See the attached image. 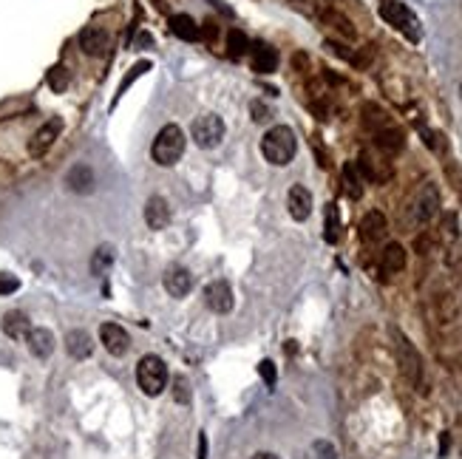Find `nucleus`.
I'll return each mask as SVG.
<instances>
[{"label":"nucleus","instance_id":"obj_1","mask_svg":"<svg viewBox=\"0 0 462 459\" xmlns=\"http://www.w3.org/2000/svg\"><path fill=\"white\" fill-rule=\"evenodd\" d=\"M261 153L270 165L275 167H283V165H290L298 153V139H295V131L287 128V125H275L264 133L261 139Z\"/></svg>","mask_w":462,"mask_h":459},{"label":"nucleus","instance_id":"obj_2","mask_svg":"<svg viewBox=\"0 0 462 459\" xmlns=\"http://www.w3.org/2000/svg\"><path fill=\"white\" fill-rule=\"evenodd\" d=\"M185 145H188L185 131H182L179 125H165V128L156 133L154 148H151L154 162H156V165H162V167L176 165V162L182 159V153H185Z\"/></svg>","mask_w":462,"mask_h":459},{"label":"nucleus","instance_id":"obj_3","mask_svg":"<svg viewBox=\"0 0 462 459\" xmlns=\"http://www.w3.org/2000/svg\"><path fill=\"white\" fill-rule=\"evenodd\" d=\"M136 383L148 397H159L167 385V366L156 355H145L136 366Z\"/></svg>","mask_w":462,"mask_h":459},{"label":"nucleus","instance_id":"obj_4","mask_svg":"<svg viewBox=\"0 0 462 459\" xmlns=\"http://www.w3.org/2000/svg\"><path fill=\"white\" fill-rule=\"evenodd\" d=\"M380 17L388 26H395L397 31H403L411 43L420 40V23H417L414 12L406 3H400V0H386V3H380Z\"/></svg>","mask_w":462,"mask_h":459},{"label":"nucleus","instance_id":"obj_5","mask_svg":"<svg viewBox=\"0 0 462 459\" xmlns=\"http://www.w3.org/2000/svg\"><path fill=\"white\" fill-rule=\"evenodd\" d=\"M190 136H193V142L204 151H213V148H219L222 145V139H224V119L216 117V114H201L193 125H190Z\"/></svg>","mask_w":462,"mask_h":459},{"label":"nucleus","instance_id":"obj_6","mask_svg":"<svg viewBox=\"0 0 462 459\" xmlns=\"http://www.w3.org/2000/svg\"><path fill=\"white\" fill-rule=\"evenodd\" d=\"M60 131H63V119L60 117H51L49 122H43L38 128V133L28 139V156H43L54 145V139L60 136Z\"/></svg>","mask_w":462,"mask_h":459},{"label":"nucleus","instance_id":"obj_7","mask_svg":"<svg viewBox=\"0 0 462 459\" xmlns=\"http://www.w3.org/2000/svg\"><path fill=\"white\" fill-rule=\"evenodd\" d=\"M437 213H440V193H437L434 185H425V187L420 190L417 201H414V219H417L420 224H429Z\"/></svg>","mask_w":462,"mask_h":459},{"label":"nucleus","instance_id":"obj_8","mask_svg":"<svg viewBox=\"0 0 462 459\" xmlns=\"http://www.w3.org/2000/svg\"><path fill=\"white\" fill-rule=\"evenodd\" d=\"M99 340L114 358H122L125 351L131 349V337H128V332L119 324H102L99 326Z\"/></svg>","mask_w":462,"mask_h":459},{"label":"nucleus","instance_id":"obj_9","mask_svg":"<svg viewBox=\"0 0 462 459\" xmlns=\"http://www.w3.org/2000/svg\"><path fill=\"white\" fill-rule=\"evenodd\" d=\"M204 301H207V306L216 312V315H227L230 309H233V290H230V284L227 281H213V284L204 290Z\"/></svg>","mask_w":462,"mask_h":459},{"label":"nucleus","instance_id":"obj_10","mask_svg":"<svg viewBox=\"0 0 462 459\" xmlns=\"http://www.w3.org/2000/svg\"><path fill=\"white\" fill-rule=\"evenodd\" d=\"M397 355H400V366H403V374L414 383V385H420V374H422V360H420V355H417V349L403 337V335H397Z\"/></svg>","mask_w":462,"mask_h":459},{"label":"nucleus","instance_id":"obj_11","mask_svg":"<svg viewBox=\"0 0 462 459\" xmlns=\"http://www.w3.org/2000/svg\"><path fill=\"white\" fill-rule=\"evenodd\" d=\"M108 43H111L108 31L99 28V26H85V28L80 31V49H83L88 57H102L105 51H108Z\"/></svg>","mask_w":462,"mask_h":459},{"label":"nucleus","instance_id":"obj_12","mask_svg":"<svg viewBox=\"0 0 462 459\" xmlns=\"http://www.w3.org/2000/svg\"><path fill=\"white\" fill-rule=\"evenodd\" d=\"M65 185H68V190L71 193H80V196H88L91 190H94V185H97V176H94V170H91V165H74L68 173H65Z\"/></svg>","mask_w":462,"mask_h":459},{"label":"nucleus","instance_id":"obj_13","mask_svg":"<svg viewBox=\"0 0 462 459\" xmlns=\"http://www.w3.org/2000/svg\"><path fill=\"white\" fill-rule=\"evenodd\" d=\"M287 210L295 222H306L312 216V193L304 185H292L287 196Z\"/></svg>","mask_w":462,"mask_h":459},{"label":"nucleus","instance_id":"obj_14","mask_svg":"<svg viewBox=\"0 0 462 459\" xmlns=\"http://www.w3.org/2000/svg\"><path fill=\"white\" fill-rule=\"evenodd\" d=\"M165 290L173 295V298H185L190 290H193V275L185 269V267H170L165 272Z\"/></svg>","mask_w":462,"mask_h":459},{"label":"nucleus","instance_id":"obj_15","mask_svg":"<svg viewBox=\"0 0 462 459\" xmlns=\"http://www.w3.org/2000/svg\"><path fill=\"white\" fill-rule=\"evenodd\" d=\"M250 60H253V72H258V74H272L278 68V51L267 43H253Z\"/></svg>","mask_w":462,"mask_h":459},{"label":"nucleus","instance_id":"obj_16","mask_svg":"<svg viewBox=\"0 0 462 459\" xmlns=\"http://www.w3.org/2000/svg\"><path fill=\"white\" fill-rule=\"evenodd\" d=\"M145 224L151 230H165L170 224V207L162 196H151L145 204Z\"/></svg>","mask_w":462,"mask_h":459},{"label":"nucleus","instance_id":"obj_17","mask_svg":"<svg viewBox=\"0 0 462 459\" xmlns=\"http://www.w3.org/2000/svg\"><path fill=\"white\" fill-rule=\"evenodd\" d=\"M386 233H388V222H386V216L380 213V210H372V213L363 216V222H361V238L363 241L374 244V241L386 238Z\"/></svg>","mask_w":462,"mask_h":459},{"label":"nucleus","instance_id":"obj_18","mask_svg":"<svg viewBox=\"0 0 462 459\" xmlns=\"http://www.w3.org/2000/svg\"><path fill=\"white\" fill-rule=\"evenodd\" d=\"M380 267H383V272H388V275L400 272V269L406 267V250H403V244H397V241L386 244V250L380 253Z\"/></svg>","mask_w":462,"mask_h":459},{"label":"nucleus","instance_id":"obj_19","mask_svg":"<svg viewBox=\"0 0 462 459\" xmlns=\"http://www.w3.org/2000/svg\"><path fill=\"white\" fill-rule=\"evenodd\" d=\"M26 340H28V349L34 358H49L54 351V335L49 329H31L26 335Z\"/></svg>","mask_w":462,"mask_h":459},{"label":"nucleus","instance_id":"obj_20","mask_svg":"<svg viewBox=\"0 0 462 459\" xmlns=\"http://www.w3.org/2000/svg\"><path fill=\"white\" fill-rule=\"evenodd\" d=\"M65 349H68V355H71V358H77V360L88 358L91 351H94L91 335H88V332H83V329H74V332H68V337H65Z\"/></svg>","mask_w":462,"mask_h":459},{"label":"nucleus","instance_id":"obj_21","mask_svg":"<svg viewBox=\"0 0 462 459\" xmlns=\"http://www.w3.org/2000/svg\"><path fill=\"white\" fill-rule=\"evenodd\" d=\"M170 31L176 34L179 40H185V43H193V40H199V26H196V20L190 17V15H173L170 17Z\"/></svg>","mask_w":462,"mask_h":459},{"label":"nucleus","instance_id":"obj_22","mask_svg":"<svg viewBox=\"0 0 462 459\" xmlns=\"http://www.w3.org/2000/svg\"><path fill=\"white\" fill-rule=\"evenodd\" d=\"M3 332H6L9 337H15V340L26 337V335L31 332L28 317H26L23 312H6V317H3Z\"/></svg>","mask_w":462,"mask_h":459},{"label":"nucleus","instance_id":"obj_23","mask_svg":"<svg viewBox=\"0 0 462 459\" xmlns=\"http://www.w3.org/2000/svg\"><path fill=\"white\" fill-rule=\"evenodd\" d=\"M250 37L241 31V28H230V34H227V54L233 57V60H241L244 54H250Z\"/></svg>","mask_w":462,"mask_h":459},{"label":"nucleus","instance_id":"obj_24","mask_svg":"<svg viewBox=\"0 0 462 459\" xmlns=\"http://www.w3.org/2000/svg\"><path fill=\"white\" fill-rule=\"evenodd\" d=\"M377 145L388 153H395L403 148V133L395 131V128H386V131H377Z\"/></svg>","mask_w":462,"mask_h":459},{"label":"nucleus","instance_id":"obj_25","mask_svg":"<svg viewBox=\"0 0 462 459\" xmlns=\"http://www.w3.org/2000/svg\"><path fill=\"white\" fill-rule=\"evenodd\" d=\"M145 72H151V60H139V62H136V65L131 68V74H125V80L119 83V88H117V97H114V102H117V99H119V97H122V94H125V91H128V88H131V85H133V83H136V80H139L142 74H145Z\"/></svg>","mask_w":462,"mask_h":459},{"label":"nucleus","instance_id":"obj_26","mask_svg":"<svg viewBox=\"0 0 462 459\" xmlns=\"http://www.w3.org/2000/svg\"><path fill=\"white\" fill-rule=\"evenodd\" d=\"M324 238L329 241V244H338V238H340V216H338V204H327V233H324Z\"/></svg>","mask_w":462,"mask_h":459},{"label":"nucleus","instance_id":"obj_27","mask_svg":"<svg viewBox=\"0 0 462 459\" xmlns=\"http://www.w3.org/2000/svg\"><path fill=\"white\" fill-rule=\"evenodd\" d=\"M343 179H346V190H349V196L352 199H358L361 193H363V179L358 176V167H354V162H346L343 165Z\"/></svg>","mask_w":462,"mask_h":459},{"label":"nucleus","instance_id":"obj_28","mask_svg":"<svg viewBox=\"0 0 462 459\" xmlns=\"http://www.w3.org/2000/svg\"><path fill=\"white\" fill-rule=\"evenodd\" d=\"M111 261H114V250H111V247H99V250L94 253V261H91V272L102 275V269H108Z\"/></svg>","mask_w":462,"mask_h":459},{"label":"nucleus","instance_id":"obj_29","mask_svg":"<svg viewBox=\"0 0 462 459\" xmlns=\"http://www.w3.org/2000/svg\"><path fill=\"white\" fill-rule=\"evenodd\" d=\"M173 397H176V403H182V406H188L190 403V383H188V377H173Z\"/></svg>","mask_w":462,"mask_h":459},{"label":"nucleus","instance_id":"obj_30","mask_svg":"<svg viewBox=\"0 0 462 459\" xmlns=\"http://www.w3.org/2000/svg\"><path fill=\"white\" fill-rule=\"evenodd\" d=\"M49 85H51V91H57V94L68 88V72H65L63 65H54L51 72H49Z\"/></svg>","mask_w":462,"mask_h":459},{"label":"nucleus","instance_id":"obj_31","mask_svg":"<svg viewBox=\"0 0 462 459\" xmlns=\"http://www.w3.org/2000/svg\"><path fill=\"white\" fill-rule=\"evenodd\" d=\"M17 290H20V281L15 275H3V272H0V295H12Z\"/></svg>","mask_w":462,"mask_h":459},{"label":"nucleus","instance_id":"obj_32","mask_svg":"<svg viewBox=\"0 0 462 459\" xmlns=\"http://www.w3.org/2000/svg\"><path fill=\"white\" fill-rule=\"evenodd\" d=\"M315 453H317V459H338L335 445L327 442V440H317V442H315Z\"/></svg>","mask_w":462,"mask_h":459},{"label":"nucleus","instance_id":"obj_33","mask_svg":"<svg viewBox=\"0 0 462 459\" xmlns=\"http://www.w3.org/2000/svg\"><path fill=\"white\" fill-rule=\"evenodd\" d=\"M258 372H261V377H264L267 385H275V377H278V374H275V363H272V360H264V363L258 366Z\"/></svg>","mask_w":462,"mask_h":459},{"label":"nucleus","instance_id":"obj_34","mask_svg":"<svg viewBox=\"0 0 462 459\" xmlns=\"http://www.w3.org/2000/svg\"><path fill=\"white\" fill-rule=\"evenodd\" d=\"M250 111H253V119H256V122H264V119H270V108H267L264 102H258V99L250 105Z\"/></svg>","mask_w":462,"mask_h":459},{"label":"nucleus","instance_id":"obj_35","mask_svg":"<svg viewBox=\"0 0 462 459\" xmlns=\"http://www.w3.org/2000/svg\"><path fill=\"white\" fill-rule=\"evenodd\" d=\"M151 43H154V37H151L148 31H142L139 37H136V43H133V46H136V49H145V46H151Z\"/></svg>","mask_w":462,"mask_h":459},{"label":"nucleus","instance_id":"obj_36","mask_svg":"<svg viewBox=\"0 0 462 459\" xmlns=\"http://www.w3.org/2000/svg\"><path fill=\"white\" fill-rule=\"evenodd\" d=\"M445 230H448V235L456 238V216H445Z\"/></svg>","mask_w":462,"mask_h":459},{"label":"nucleus","instance_id":"obj_37","mask_svg":"<svg viewBox=\"0 0 462 459\" xmlns=\"http://www.w3.org/2000/svg\"><path fill=\"white\" fill-rule=\"evenodd\" d=\"M199 459H207V437L199 434Z\"/></svg>","mask_w":462,"mask_h":459},{"label":"nucleus","instance_id":"obj_38","mask_svg":"<svg viewBox=\"0 0 462 459\" xmlns=\"http://www.w3.org/2000/svg\"><path fill=\"white\" fill-rule=\"evenodd\" d=\"M253 459H278V456H275V453H270V451H261V453H256Z\"/></svg>","mask_w":462,"mask_h":459},{"label":"nucleus","instance_id":"obj_39","mask_svg":"<svg viewBox=\"0 0 462 459\" xmlns=\"http://www.w3.org/2000/svg\"><path fill=\"white\" fill-rule=\"evenodd\" d=\"M440 451H443V453L448 451V437H445V434H443V442H440Z\"/></svg>","mask_w":462,"mask_h":459},{"label":"nucleus","instance_id":"obj_40","mask_svg":"<svg viewBox=\"0 0 462 459\" xmlns=\"http://www.w3.org/2000/svg\"><path fill=\"white\" fill-rule=\"evenodd\" d=\"M459 99H462V80H459Z\"/></svg>","mask_w":462,"mask_h":459}]
</instances>
